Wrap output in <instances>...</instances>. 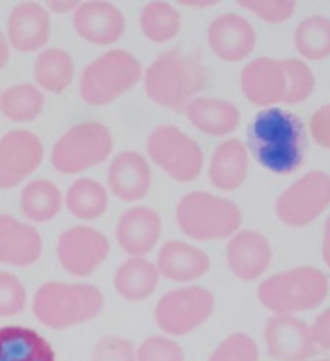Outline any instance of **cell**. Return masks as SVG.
Instances as JSON below:
<instances>
[{"label": "cell", "mask_w": 330, "mask_h": 361, "mask_svg": "<svg viewBox=\"0 0 330 361\" xmlns=\"http://www.w3.org/2000/svg\"><path fill=\"white\" fill-rule=\"evenodd\" d=\"M163 221L149 206H132L116 224V240L128 257H147L160 242Z\"/></svg>", "instance_id": "obj_18"}, {"label": "cell", "mask_w": 330, "mask_h": 361, "mask_svg": "<svg viewBox=\"0 0 330 361\" xmlns=\"http://www.w3.org/2000/svg\"><path fill=\"white\" fill-rule=\"evenodd\" d=\"M74 61L71 55L61 48H47L39 52L33 78L35 85L43 94L59 95L66 92L74 80Z\"/></svg>", "instance_id": "obj_28"}, {"label": "cell", "mask_w": 330, "mask_h": 361, "mask_svg": "<svg viewBox=\"0 0 330 361\" xmlns=\"http://www.w3.org/2000/svg\"><path fill=\"white\" fill-rule=\"evenodd\" d=\"M280 61L286 79L283 104L298 105L305 102L316 90V74L301 58H284Z\"/></svg>", "instance_id": "obj_33"}, {"label": "cell", "mask_w": 330, "mask_h": 361, "mask_svg": "<svg viewBox=\"0 0 330 361\" xmlns=\"http://www.w3.org/2000/svg\"><path fill=\"white\" fill-rule=\"evenodd\" d=\"M181 5H187V6H192V8H211L214 5H216L218 2H212V0H204V2H200V0H192V2H190V0H185V2H179Z\"/></svg>", "instance_id": "obj_44"}, {"label": "cell", "mask_w": 330, "mask_h": 361, "mask_svg": "<svg viewBox=\"0 0 330 361\" xmlns=\"http://www.w3.org/2000/svg\"><path fill=\"white\" fill-rule=\"evenodd\" d=\"M207 361H259V348L252 336L234 332L225 338Z\"/></svg>", "instance_id": "obj_34"}, {"label": "cell", "mask_w": 330, "mask_h": 361, "mask_svg": "<svg viewBox=\"0 0 330 361\" xmlns=\"http://www.w3.org/2000/svg\"><path fill=\"white\" fill-rule=\"evenodd\" d=\"M43 252V238L33 224L0 214V264L25 268L36 264Z\"/></svg>", "instance_id": "obj_21"}, {"label": "cell", "mask_w": 330, "mask_h": 361, "mask_svg": "<svg viewBox=\"0 0 330 361\" xmlns=\"http://www.w3.org/2000/svg\"><path fill=\"white\" fill-rule=\"evenodd\" d=\"M207 44L214 55L225 63H242L249 58L258 43L253 24L236 12L221 13L207 27Z\"/></svg>", "instance_id": "obj_14"}, {"label": "cell", "mask_w": 330, "mask_h": 361, "mask_svg": "<svg viewBox=\"0 0 330 361\" xmlns=\"http://www.w3.org/2000/svg\"><path fill=\"white\" fill-rule=\"evenodd\" d=\"M106 300L95 284L47 281L36 290L32 310L36 320L52 330H66L97 319Z\"/></svg>", "instance_id": "obj_2"}, {"label": "cell", "mask_w": 330, "mask_h": 361, "mask_svg": "<svg viewBox=\"0 0 330 361\" xmlns=\"http://www.w3.org/2000/svg\"><path fill=\"white\" fill-rule=\"evenodd\" d=\"M245 144L250 157L265 171L274 175H291L305 160V123L289 110L262 109L252 118Z\"/></svg>", "instance_id": "obj_1"}, {"label": "cell", "mask_w": 330, "mask_h": 361, "mask_svg": "<svg viewBox=\"0 0 330 361\" xmlns=\"http://www.w3.org/2000/svg\"><path fill=\"white\" fill-rule=\"evenodd\" d=\"M160 279L154 262L145 257H129L117 267L113 284L117 295L128 302H142L153 296Z\"/></svg>", "instance_id": "obj_25"}, {"label": "cell", "mask_w": 330, "mask_h": 361, "mask_svg": "<svg viewBox=\"0 0 330 361\" xmlns=\"http://www.w3.org/2000/svg\"><path fill=\"white\" fill-rule=\"evenodd\" d=\"M179 230L194 242H215L236 234L243 222L242 209L233 200L204 190L190 191L176 204Z\"/></svg>", "instance_id": "obj_5"}, {"label": "cell", "mask_w": 330, "mask_h": 361, "mask_svg": "<svg viewBox=\"0 0 330 361\" xmlns=\"http://www.w3.org/2000/svg\"><path fill=\"white\" fill-rule=\"evenodd\" d=\"M293 44L301 59L322 61L330 56V18L311 15L295 27Z\"/></svg>", "instance_id": "obj_32"}, {"label": "cell", "mask_w": 330, "mask_h": 361, "mask_svg": "<svg viewBox=\"0 0 330 361\" xmlns=\"http://www.w3.org/2000/svg\"><path fill=\"white\" fill-rule=\"evenodd\" d=\"M44 145L37 133L12 129L0 138V190L21 185L43 163Z\"/></svg>", "instance_id": "obj_12"}, {"label": "cell", "mask_w": 330, "mask_h": 361, "mask_svg": "<svg viewBox=\"0 0 330 361\" xmlns=\"http://www.w3.org/2000/svg\"><path fill=\"white\" fill-rule=\"evenodd\" d=\"M330 292V281L320 268L299 265L280 271L258 286L261 305L273 314H296L320 307Z\"/></svg>", "instance_id": "obj_4"}, {"label": "cell", "mask_w": 330, "mask_h": 361, "mask_svg": "<svg viewBox=\"0 0 330 361\" xmlns=\"http://www.w3.org/2000/svg\"><path fill=\"white\" fill-rule=\"evenodd\" d=\"M80 2L78 0H48L44 6L49 12L58 13V15H66V13H73L78 9Z\"/></svg>", "instance_id": "obj_41"}, {"label": "cell", "mask_w": 330, "mask_h": 361, "mask_svg": "<svg viewBox=\"0 0 330 361\" xmlns=\"http://www.w3.org/2000/svg\"><path fill=\"white\" fill-rule=\"evenodd\" d=\"M240 87L246 99L261 110L283 104L286 79L280 59L258 56L240 73Z\"/></svg>", "instance_id": "obj_19"}, {"label": "cell", "mask_w": 330, "mask_h": 361, "mask_svg": "<svg viewBox=\"0 0 330 361\" xmlns=\"http://www.w3.org/2000/svg\"><path fill=\"white\" fill-rule=\"evenodd\" d=\"M238 5L268 24L286 23L296 12L295 0H238Z\"/></svg>", "instance_id": "obj_37"}, {"label": "cell", "mask_w": 330, "mask_h": 361, "mask_svg": "<svg viewBox=\"0 0 330 361\" xmlns=\"http://www.w3.org/2000/svg\"><path fill=\"white\" fill-rule=\"evenodd\" d=\"M147 154L159 169L176 183L197 179L204 166L200 144L176 125L156 126L147 137Z\"/></svg>", "instance_id": "obj_8"}, {"label": "cell", "mask_w": 330, "mask_h": 361, "mask_svg": "<svg viewBox=\"0 0 330 361\" xmlns=\"http://www.w3.org/2000/svg\"><path fill=\"white\" fill-rule=\"evenodd\" d=\"M109 190L94 178H79L64 194V206L76 219L91 222L107 212Z\"/></svg>", "instance_id": "obj_29"}, {"label": "cell", "mask_w": 330, "mask_h": 361, "mask_svg": "<svg viewBox=\"0 0 330 361\" xmlns=\"http://www.w3.org/2000/svg\"><path fill=\"white\" fill-rule=\"evenodd\" d=\"M317 361H330V360H326V358H324V360H317Z\"/></svg>", "instance_id": "obj_45"}, {"label": "cell", "mask_w": 330, "mask_h": 361, "mask_svg": "<svg viewBox=\"0 0 330 361\" xmlns=\"http://www.w3.org/2000/svg\"><path fill=\"white\" fill-rule=\"evenodd\" d=\"M147 97L160 107L184 113L206 85V71L196 58L178 51L160 54L142 76Z\"/></svg>", "instance_id": "obj_3"}, {"label": "cell", "mask_w": 330, "mask_h": 361, "mask_svg": "<svg viewBox=\"0 0 330 361\" xmlns=\"http://www.w3.org/2000/svg\"><path fill=\"white\" fill-rule=\"evenodd\" d=\"M322 257L324 265L330 269V215L324 222L323 230V242H322Z\"/></svg>", "instance_id": "obj_42"}, {"label": "cell", "mask_w": 330, "mask_h": 361, "mask_svg": "<svg viewBox=\"0 0 330 361\" xmlns=\"http://www.w3.org/2000/svg\"><path fill=\"white\" fill-rule=\"evenodd\" d=\"M113 148L111 130L101 122L89 120L73 125L55 141L51 164L63 175H79L109 160Z\"/></svg>", "instance_id": "obj_7"}, {"label": "cell", "mask_w": 330, "mask_h": 361, "mask_svg": "<svg viewBox=\"0 0 330 361\" xmlns=\"http://www.w3.org/2000/svg\"><path fill=\"white\" fill-rule=\"evenodd\" d=\"M215 295L204 286L185 284L164 293L156 304L154 320L164 335L181 338L212 317Z\"/></svg>", "instance_id": "obj_9"}, {"label": "cell", "mask_w": 330, "mask_h": 361, "mask_svg": "<svg viewBox=\"0 0 330 361\" xmlns=\"http://www.w3.org/2000/svg\"><path fill=\"white\" fill-rule=\"evenodd\" d=\"M20 207L32 224H47L55 219L64 207V194L49 179H33L23 187Z\"/></svg>", "instance_id": "obj_27"}, {"label": "cell", "mask_w": 330, "mask_h": 361, "mask_svg": "<svg viewBox=\"0 0 330 361\" xmlns=\"http://www.w3.org/2000/svg\"><path fill=\"white\" fill-rule=\"evenodd\" d=\"M107 185L118 200L126 203L140 202L152 190V166L141 153L126 149L111 159L107 171Z\"/></svg>", "instance_id": "obj_20"}, {"label": "cell", "mask_w": 330, "mask_h": 361, "mask_svg": "<svg viewBox=\"0 0 330 361\" xmlns=\"http://www.w3.org/2000/svg\"><path fill=\"white\" fill-rule=\"evenodd\" d=\"M264 343L274 361H308L317 353L310 326L293 314H273L264 326Z\"/></svg>", "instance_id": "obj_13"}, {"label": "cell", "mask_w": 330, "mask_h": 361, "mask_svg": "<svg viewBox=\"0 0 330 361\" xmlns=\"http://www.w3.org/2000/svg\"><path fill=\"white\" fill-rule=\"evenodd\" d=\"M91 361H137V347L123 336H104L97 342Z\"/></svg>", "instance_id": "obj_38"}, {"label": "cell", "mask_w": 330, "mask_h": 361, "mask_svg": "<svg viewBox=\"0 0 330 361\" xmlns=\"http://www.w3.org/2000/svg\"><path fill=\"white\" fill-rule=\"evenodd\" d=\"M0 361H56V355L37 330L8 324L0 327Z\"/></svg>", "instance_id": "obj_26"}, {"label": "cell", "mask_w": 330, "mask_h": 361, "mask_svg": "<svg viewBox=\"0 0 330 361\" xmlns=\"http://www.w3.org/2000/svg\"><path fill=\"white\" fill-rule=\"evenodd\" d=\"M330 207V175L310 171L284 190L276 202V215L288 227L301 228Z\"/></svg>", "instance_id": "obj_10"}, {"label": "cell", "mask_w": 330, "mask_h": 361, "mask_svg": "<svg viewBox=\"0 0 330 361\" xmlns=\"http://www.w3.org/2000/svg\"><path fill=\"white\" fill-rule=\"evenodd\" d=\"M137 361H185V353L173 338L154 335L140 343Z\"/></svg>", "instance_id": "obj_36"}, {"label": "cell", "mask_w": 330, "mask_h": 361, "mask_svg": "<svg viewBox=\"0 0 330 361\" xmlns=\"http://www.w3.org/2000/svg\"><path fill=\"white\" fill-rule=\"evenodd\" d=\"M0 97H2V90H0Z\"/></svg>", "instance_id": "obj_46"}, {"label": "cell", "mask_w": 330, "mask_h": 361, "mask_svg": "<svg viewBox=\"0 0 330 361\" xmlns=\"http://www.w3.org/2000/svg\"><path fill=\"white\" fill-rule=\"evenodd\" d=\"M154 264L160 277L183 284L197 281L211 269L209 255L196 245L183 240H169L163 243Z\"/></svg>", "instance_id": "obj_22"}, {"label": "cell", "mask_w": 330, "mask_h": 361, "mask_svg": "<svg viewBox=\"0 0 330 361\" xmlns=\"http://www.w3.org/2000/svg\"><path fill=\"white\" fill-rule=\"evenodd\" d=\"M71 23L80 39L97 47H110L122 39L126 32L123 12L106 0L80 2L73 12Z\"/></svg>", "instance_id": "obj_15"}, {"label": "cell", "mask_w": 330, "mask_h": 361, "mask_svg": "<svg viewBox=\"0 0 330 361\" xmlns=\"http://www.w3.org/2000/svg\"><path fill=\"white\" fill-rule=\"evenodd\" d=\"M51 13L43 4L28 0L15 5L9 12L5 35L13 51L42 52L51 39Z\"/></svg>", "instance_id": "obj_16"}, {"label": "cell", "mask_w": 330, "mask_h": 361, "mask_svg": "<svg viewBox=\"0 0 330 361\" xmlns=\"http://www.w3.org/2000/svg\"><path fill=\"white\" fill-rule=\"evenodd\" d=\"M9 58H11L9 42L6 39V35L0 30V71L6 67V64L9 63Z\"/></svg>", "instance_id": "obj_43"}, {"label": "cell", "mask_w": 330, "mask_h": 361, "mask_svg": "<svg viewBox=\"0 0 330 361\" xmlns=\"http://www.w3.org/2000/svg\"><path fill=\"white\" fill-rule=\"evenodd\" d=\"M250 154L242 140L228 138L214 149L209 161V180L219 191L231 192L243 187L249 175Z\"/></svg>", "instance_id": "obj_23"}, {"label": "cell", "mask_w": 330, "mask_h": 361, "mask_svg": "<svg viewBox=\"0 0 330 361\" xmlns=\"http://www.w3.org/2000/svg\"><path fill=\"white\" fill-rule=\"evenodd\" d=\"M225 258L233 276L242 281L261 279L273 262L269 240L257 230H238L228 238Z\"/></svg>", "instance_id": "obj_17"}, {"label": "cell", "mask_w": 330, "mask_h": 361, "mask_svg": "<svg viewBox=\"0 0 330 361\" xmlns=\"http://www.w3.org/2000/svg\"><path fill=\"white\" fill-rule=\"evenodd\" d=\"M111 250L109 237L89 225H74L59 235L55 253L59 265L73 277L85 279L107 261Z\"/></svg>", "instance_id": "obj_11"}, {"label": "cell", "mask_w": 330, "mask_h": 361, "mask_svg": "<svg viewBox=\"0 0 330 361\" xmlns=\"http://www.w3.org/2000/svg\"><path fill=\"white\" fill-rule=\"evenodd\" d=\"M140 27L149 42L168 43L181 32V13L172 4L154 0L141 9Z\"/></svg>", "instance_id": "obj_31"}, {"label": "cell", "mask_w": 330, "mask_h": 361, "mask_svg": "<svg viewBox=\"0 0 330 361\" xmlns=\"http://www.w3.org/2000/svg\"><path fill=\"white\" fill-rule=\"evenodd\" d=\"M144 76L140 59L125 49H110L89 63L79 80L80 98L92 107H104L128 94Z\"/></svg>", "instance_id": "obj_6"}, {"label": "cell", "mask_w": 330, "mask_h": 361, "mask_svg": "<svg viewBox=\"0 0 330 361\" xmlns=\"http://www.w3.org/2000/svg\"><path fill=\"white\" fill-rule=\"evenodd\" d=\"M184 114L192 128L214 138L228 137L242 122V114L236 104L212 97H196L188 102Z\"/></svg>", "instance_id": "obj_24"}, {"label": "cell", "mask_w": 330, "mask_h": 361, "mask_svg": "<svg viewBox=\"0 0 330 361\" xmlns=\"http://www.w3.org/2000/svg\"><path fill=\"white\" fill-rule=\"evenodd\" d=\"M308 130L314 142L330 149V102L314 111L308 122Z\"/></svg>", "instance_id": "obj_39"}, {"label": "cell", "mask_w": 330, "mask_h": 361, "mask_svg": "<svg viewBox=\"0 0 330 361\" xmlns=\"http://www.w3.org/2000/svg\"><path fill=\"white\" fill-rule=\"evenodd\" d=\"M27 307L23 281L9 271H0V319L17 317Z\"/></svg>", "instance_id": "obj_35"}, {"label": "cell", "mask_w": 330, "mask_h": 361, "mask_svg": "<svg viewBox=\"0 0 330 361\" xmlns=\"http://www.w3.org/2000/svg\"><path fill=\"white\" fill-rule=\"evenodd\" d=\"M44 109V94L35 83H17L0 97V113L13 123H32Z\"/></svg>", "instance_id": "obj_30"}, {"label": "cell", "mask_w": 330, "mask_h": 361, "mask_svg": "<svg viewBox=\"0 0 330 361\" xmlns=\"http://www.w3.org/2000/svg\"><path fill=\"white\" fill-rule=\"evenodd\" d=\"M311 336L317 350L330 351V308L322 311L310 326Z\"/></svg>", "instance_id": "obj_40"}]
</instances>
